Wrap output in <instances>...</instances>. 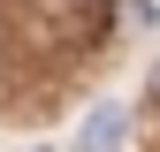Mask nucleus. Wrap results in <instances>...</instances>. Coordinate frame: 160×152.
Here are the masks:
<instances>
[{"label": "nucleus", "mask_w": 160, "mask_h": 152, "mask_svg": "<svg viewBox=\"0 0 160 152\" xmlns=\"http://www.w3.org/2000/svg\"><path fill=\"white\" fill-rule=\"evenodd\" d=\"M152 99H160V76H152Z\"/></svg>", "instance_id": "nucleus-2"}, {"label": "nucleus", "mask_w": 160, "mask_h": 152, "mask_svg": "<svg viewBox=\"0 0 160 152\" xmlns=\"http://www.w3.org/2000/svg\"><path fill=\"white\" fill-rule=\"evenodd\" d=\"M122 122H130L122 107H92V122H84V145H76V152H122Z\"/></svg>", "instance_id": "nucleus-1"}]
</instances>
